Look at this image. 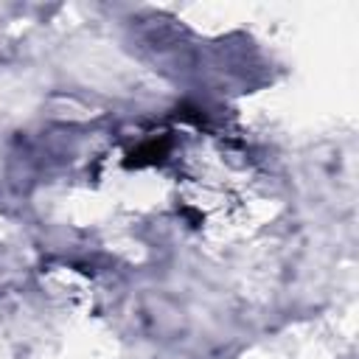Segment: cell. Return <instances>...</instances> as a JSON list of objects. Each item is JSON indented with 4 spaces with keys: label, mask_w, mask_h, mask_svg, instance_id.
Returning <instances> with one entry per match:
<instances>
[{
    "label": "cell",
    "mask_w": 359,
    "mask_h": 359,
    "mask_svg": "<svg viewBox=\"0 0 359 359\" xmlns=\"http://www.w3.org/2000/svg\"><path fill=\"white\" fill-rule=\"evenodd\" d=\"M168 151H171V140L168 137H149L137 149H132L126 154V165H135V168L157 165V163H163L168 157Z\"/></svg>",
    "instance_id": "cell-1"
}]
</instances>
